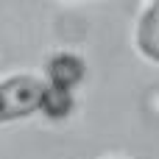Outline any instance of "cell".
Returning a JSON list of instances; mask_svg holds the SVG:
<instances>
[{
  "instance_id": "cell-1",
  "label": "cell",
  "mask_w": 159,
  "mask_h": 159,
  "mask_svg": "<svg viewBox=\"0 0 159 159\" xmlns=\"http://www.w3.org/2000/svg\"><path fill=\"white\" fill-rule=\"evenodd\" d=\"M84 78V59L70 50H56L48 59L45 67V81H48V101H45V115L61 120L73 112V89Z\"/></svg>"
},
{
  "instance_id": "cell-2",
  "label": "cell",
  "mask_w": 159,
  "mask_h": 159,
  "mask_svg": "<svg viewBox=\"0 0 159 159\" xmlns=\"http://www.w3.org/2000/svg\"><path fill=\"white\" fill-rule=\"evenodd\" d=\"M48 81L34 73H11L0 78V126L25 120L45 109Z\"/></svg>"
},
{
  "instance_id": "cell-3",
  "label": "cell",
  "mask_w": 159,
  "mask_h": 159,
  "mask_svg": "<svg viewBox=\"0 0 159 159\" xmlns=\"http://www.w3.org/2000/svg\"><path fill=\"white\" fill-rule=\"evenodd\" d=\"M134 48L143 59L159 64V0H148L134 25Z\"/></svg>"
},
{
  "instance_id": "cell-4",
  "label": "cell",
  "mask_w": 159,
  "mask_h": 159,
  "mask_svg": "<svg viewBox=\"0 0 159 159\" xmlns=\"http://www.w3.org/2000/svg\"><path fill=\"white\" fill-rule=\"evenodd\" d=\"M70 3H89V0H70Z\"/></svg>"
},
{
  "instance_id": "cell-5",
  "label": "cell",
  "mask_w": 159,
  "mask_h": 159,
  "mask_svg": "<svg viewBox=\"0 0 159 159\" xmlns=\"http://www.w3.org/2000/svg\"><path fill=\"white\" fill-rule=\"evenodd\" d=\"M106 159H123V157H106Z\"/></svg>"
}]
</instances>
